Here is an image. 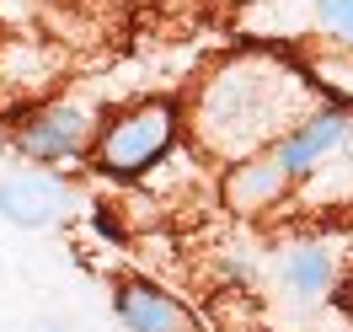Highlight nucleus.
<instances>
[{"instance_id":"obj_8","label":"nucleus","mask_w":353,"mask_h":332,"mask_svg":"<svg viewBox=\"0 0 353 332\" xmlns=\"http://www.w3.org/2000/svg\"><path fill=\"white\" fill-rule=\"evenodd\" d=\"M225 204L236 209V215H263V209H273V204L289 193V172L273 161V150L263 155H246V161H236L230 172H225Z\"/></svg>"},{"instance_id":"obj_7","label":"nucleus","mask_w":353,"mask_h":332,"mask_svg":"<svg viewBox=\"0 0 353 332\" xmlns=\"http://www.w3.org/2000/svg\"><path fill=\"white\" fill-rule=\"evenodd\" d=\"M348 129H353L348 108H332V102H327L316 118H305V124L289 134V139H279V145H273V161H279V166L289 172V182H294V177H305L316 161H327V155L348 139Z\"/></svg>"},{"instance_id":"obj_10","label":"nucleus","mask_w":353,"mask_h":332,"mask_svg":"<svg viewBox=\"0 0 353 332\" xmlns=\"http://www.w3.org/2000/svg\"><path fill=\"white\" fill-rule=\"evenodd\" d=\"M32 332H65V327H54V322H43V327H32Z\"/></svg>"},{"instance_id":"obj_5","label":"nucleus","mask_w":353,"mask_h":332,"mask_svg":"<svg viewBox=\"0 0 353 332\" xmlns=\"http://www.w3.org/2000/svg\"><path fill=\"white\" fill-rule=\"evenodd\" d=\"M70 215V182L54 172H17L0 182V220L17 231H48Z\"/></svg>"},{"instance_id":"obj_2","label":"nucleus","mask_w":353,"mask_h":332,"mask_svg":"<svg viewBox=\"0 0 353 332\" xmlns=\"http://www.w3.org/2000/svg\"><path fill=\"white\" fill-rule=\"evenodd\" d=\"M241 32L268 48H332V59H353V0H241Z\"/></svg>"},{"instance_id":"obj_9","label":"nucleus","mask_w":353,"mask_h":332,"mask_svg":"<svg viewBox=\"0 0 353 332\" xmlns=\"http://www.w3.org/2000/svg\"><path fill=\"white\" fill-rule=\"evenodd\" d=\"M284 284L300 300H321L332 289V252L327 246H294L284 257Z\"/></svg>"},{"instance_id":"obj_1","label":"nucleus","mask_w":353,"mask_h":332,"mask_svg":"<svg viewBox=\"0 0 353 332\" xmlns=\"http://www.w3.org/2000/svg\"><path fill=\"white\" fill-rule=\"evenodd\" d=\"M327 102L332 97L321 91V81L289 48L252 43L209 70V81L188 102V129L199 150L236 166L246 155H263L279 139H289Z\"/></svg>"},{"instance_id":"obj_11","label":"nucleus","mask_w":353,"mask_h":332,"mask_svg":"<svg viewBox=\"0 0 353 332\" xmlns=\"http://www.w3.org/2000/svg\"><path fill=\"white\" fill-rule=\"evenodd\" d=\"M241 332H252V327H241Z\"/></svg>"},{"instance_id":"obj_6","label":"nucleus","mask_w":353,"mask_h":332,"mask_svg":"<svg viewBox=\"0 0 353 332\" xmlns=\"http://www.w3.org/2000/svg\"><path fill=\"white\" fill-rule=\"evenodd\" d=\"M112 316L123 322V332H203L199 316L150 279H123L112 289Z\"/></svg>"},{"instance_id":"obj_3","label":"nucleus","mask_w":353,"mask_h":332,"mask_svg":"<svg viewBox=\"0 0 353 332\" xmlns=\"http://www.w3.org/2000/svg\"><path fill=\"white\" fill-rule=\"evenodd\" d=\"M176 139V108L172 102H134V108L112 113L102 134H97V166L108 177H139L150 172Z\"/></svg>"},{"instance_id":"obj_4","label":"nucleus","mask_w":353,"mask_h":332,"mask_svg":"<svg viewBox=\"0 0 353 332\" xmlns=\"http://www.w3.org/2000/svg\"><path fill=\"white\" fill-rule=\"evenodd\" d=\"M97 113L91 102H48V108L27 113L22 129H17V150L38 166H54V161H75L97 145Z\"/></svg>"}]
</instances>
